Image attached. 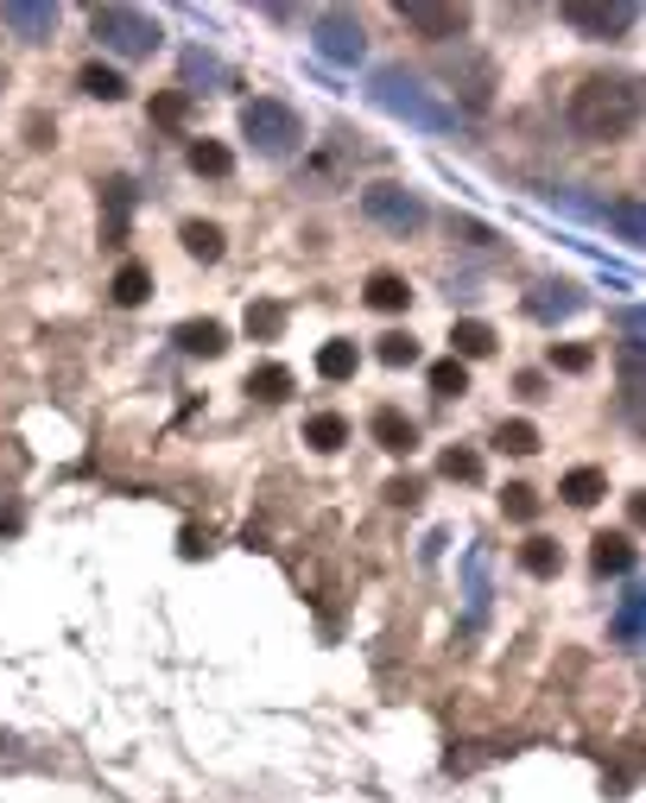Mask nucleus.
I'll use <instances>...</instances> for the list:
<instances>
[{"mask_svg":"<svg viewBox=\"0 0 646 803\" xmlns=\"http://www.w3.org/2000/svg\"><path fill=\"white\" fill-rule=\"evenodd\" d=\"M241 140L260 152V158H292L298 140H305V121H298V108L280 96H254L241 101Z\"/></svg>","mask_w":646,"mask_h":803,"instance_id":"nucleus-3","label":"nucleus"},{"mask_svg":"<svg viewBox=\"0 0 646 803\" xmlns=\"http://www.w3.org/2000/svg\"><path fill=\"white\" fill-rule=\"evenodd\" d=\"M368 304L393 317V310H406V304H413V285H406L399 273H374V278H368Z\"/></svg>","mask_w":646,"mask_h":803,"instance_id":"nucleus-23","label":"nucleus"},{"mask_svg":"<svg viewBox=\"0 0 646 803\" xmlns=\"http://www.w3.org/2000/svg\"><path fill=\"white\" fill-rule=\"evenodd\" d=\"M89 25H96V38H102L114 57H153V51L165 45L158 20L153 13H140V7H96Z\"/></svg>","mask_w":646,"mask_h":803,"instance_id":"nucleus-5","label":"nucleus"},{"mask_svg":"<svg viewBox=\"0 0 646 803\" xmlns=\"http://www.w3.org/2000/svg\"><path fill=\"white\" fill-rule=\"evenodd\" d=\"M368 101L387 108L393 121L418 127V133H457V108H444L406 64H381V70L368 76Z\"/></svg>","mask_w":646,"mask_h":803,"instance_id":"nucleus-2","label":"nucleus"},{"mask_svg":"<svg viewBox=\"0 0 646 803\" xmlns=\"http://www.w3.org/2000/svg\"><path fill=\"white\" fill-rule=\"evenodd\" d=\"M310 45H317L324 64L355 70V64H362V51H368V32H362V20H355L349 7H324V13L310 20Z\"/></svg>","mask_w":646,"mask_h":803,"instance_id":"nucleus-6","label":"nucleus"},{"mask_svg":"<svg viewBox=\"0 0 646 803\" xmlns=\"http://www.w3.org/2000/svg\"><path fill=\"white\" fill-rule=\"evenodd\" d=\"M178 241H184V253H190V260H204V266H216V260H222V248H229L216 222H184Z\"/></svg>","mask_w":646,"mask_h":803,"instance_id":"nucleus-20","label":"nucleus"},{"mask_svg":"<svg viewBox=\"0 0 646 803\" xmlns=\"http://www.w3.org/2000/svg\"><path fill=\"white\" fill-rule=\"evenodd\" d=\"M387 501L393 506H413L418 501V481H387Z\"/></svg>","mask_w":646,"mask_h":803,"instance_id":"nucleus-40","label":"nucleus"},{"mask_svg":"<svg viewBox=\"0 0 646 803\" xmlns=\"http://www.w3.org/2000/svg\"><path fill=\"white\" fill-rule=\"evenodd\" d=\"M494 450H507V455H533V450H539V425H533V418H507V425L494 430Z\"/></svg>","mask_w":646,"mask_h":803,"instance_id":"nucleus-27","label":"nucleus"},{"mask_svg":"<svg viewBox=\"0 0 646 803\" xmlns=\"http://www.w3.org/2000/svg\"><path fill=\"white\" fill-rule=\"evenodd\" d=\"M450 349H457V361H482V354H494V329L482 323V317H463V323L450 329Z\"/></svg>","mask_w":646,"mask_h":803,"instance_id":"nucleus-17","label":"nucleus"},{"mask_svg":"<svg viewBox=\"0 0 646 803\" xmlns=\"http://www.w3.org/2000/svg\"><path fill=\"white\" fill-rule=\"evenodd\" d=\"M399 20L413 25L418 38H431V45H450V38H463V32H469L463 7H425V0H406V7H399Z\"/></svg>","mask_w":646,"mask_h":803,"instance_id":"nucleus-7","label":"nucleus"},{"mask_svg":"<svg viewBox=\"0 0 646 803\" xmlns=\"http://www.w3.org/2000/svg\"><path fill=\"white\" fill-rule=\"evenodd\" d=\"M640 614H646L640 588H621V602H615V646L621 652H640Z\"/></svg>","mask_w":646,"mask_h":803,"instance_id":"nucleus-18","label":"nucleus"},{"mask_svg":"<svg viewBox=\"0 0 646 803\" xmlns=\"http://www.w3.org/2000/svg\"><path fill=\"white\" fill-rule=\"evenodd\" d=\"M121 228H128V184L114 177L108 184V241H121Z\"/></svg>","mask_w":646,"mask_h":803,"instance_id":"nucleus-36","label":"nucleus"},{"mask_svg":"<svg viewBox=\"0 0 646 803\" xmlns=\"http://www.w3.org/2000/svg\"><path fill=\"white\" fill-rule=\"evenodd\" d=\"M431 393H438V399H463L469 393V367L457 354H450V361H431Z\"/></svg>","mask_w":646,"mask_h":803,"instance_id":"nucleus-30","label":"nucleus"},{"mask_svg":"<svg viewBox=\"0 0 646 803\" xmlns=\"http://www.w3.org/2000/svg\"><path fill=\"white\" fill-rule=\"evenodd\" d=\"M570 127L595 140V146H615L640 127V82L634 76H590L577 96H570Z\"/></svg>","mask_w":646,"mask_h":803,"instance_id":"nucleus-1","label":"nucleus"},{"mask_svg":"<svg viewBox=\"0 0 646 803\" xmlns=\"http://www.w3.org/2000/svg\"><path fill=\"white\" fill-rule=\"evenodd\" d=\"M595 222L615 228V241H627V248H640V241H646V216H640V202H634V197L595 202Z\"/></svg>","mask_w":646,"mask_h":803,"instance_id":"nucleus-15","label":"nucleus"},{"mask_svg":"<svg viewBox=\"0 0 646 803\" xmlns=\"http://www.w3.org/2000/svg\"><path fill=\"white\" fill-rule=\"evenodd\" d=\"M285 329V304H248V336L254 342H273Z\"/></svg>","mask_w":646,"mask_h":803,"instance_id":"nucleus-33","label":"nucleus"},{"mask_svg":"<svg viewBox=\"0 0 646 803\" xmlns=\"http://www.w3.org/2000/svg\"><path fill=\"white\" fill-rule=\"evenodd\" d=\"M184 82H190V89H234V70L216 57V51L190 45L184 51Z\"/></svg>","mask_w":646,"mask_h":803,"instance_id":"nucleus-14","label":"nucleus"},{"mask_svg":"<svg viewBox=\"0 0 646 803\" xmlns=\"http://www.w3.org/2000/svg\"><path fill=\"white\" fill-rule=\"evenodd\" d=\"M362 216L374 228H387L393 241H413L418 228L431 222V209H425V197H418L413 184H368V190H362Z\"/></svg>","mask_w":646,"mask_h":803,"instance_id":"nucleus-4","label":"nucleus"},{"mask_svg":"<svg viewBox=\"0 0 646 803\" xmlns=\"http://www.w3.org/2000/svg\"><path fill=\"white\" fill-rule=\"evenodd\" d=\"M368 430H374V443H381L387 455H413L418 450V425L399 411V405H381V411L368 418Z\"/></svg>","mask_w":646,"mask_h":803,"instance_id":"nucleus-12","label":"nucleus"},{"mask_svg":"<svg viewBox=\"0 0 646 803\" xmlns=\"http://www.w3.org/2000/svg\"><path fill=\"white\" fill-rule=\"evenodd\" d=\"M526 310H533L539 323H565V317H577V310H583V292H577V285H565V278H545V285H533Z\"/></svg>","mask_w":646,"mask_h":803,"instance_id":"nucleus-11","label":"nucleus"},{"mask_svg":"<svg viewBox=\"0 0 646 803\" xmlns=\"http://www.w3.org/2000/svg\"><path fill=\"white\" fill-rule=\"evenodd\" d=\"M450 234H463V241H475V248H489V228L469 222V216H450Z\"/></svg>","mask_w":646,"mask_h":803,"instance_id":"nucleus-39","label":"nucleus"},{"mask_svg":"<svg viewBox=\"0 0 646 803\" xmlns=\"http://www.w3.org/2000/svg\"><path fill=\"white\" fill-rule=\"evenodd\" d=\"M355 367H362V354H355V342H324V349H317V374L324 380H355Z\"/></svg>","mask_w":646,"mask_h":803,"instance_id":"nucleus-24","label":"nucleus"},{"mask_svg":"<svg viewBox=\"0 0 646 803\" xmlns=\"http://www.w3.org/2000/svg\"><path fill=\"white\" fill-rule=\"evenodd\" d=\"M551 367H565V374H583V367H590V349H551Z\"/></svg>","mask_w":646,"mask_h":803,"instance_id":"nucleus-38","label":"nucleus"},{"mask_svg":"<svg viewBox=\"0 0 646 803\" xmlns=\"http://www.w3.org/2000/svg\"><path fill=\"white\" fill-rule=\"evenodd\" d=\"M444 76L450 82H463V101L469 108H489V96H494V70H489V57H475V51H450L444 57Z\"/></svg>","mask_w":646,"mask_h":803,"instance_id":"nucleus-9","label":"nucleus"},{"mask_svg":"<svg viewBox=\"0 0 646 803\" xmlns=\"http://www.w3.org/2000/svg\"><path fill=\"white\" fill-rule=\"evenodd\" d=\"M519 563H526V576H558V570H565V551H558L551 538H526Z\"/></svg>","mask_w":646,"mask_h":803,"instance_id":"nucleus-29","label":"nucleus"},{"mask_svg":"<svg viewBox=\"0 0 646 803\" xmlns=\"http://www.w3.org/2000/svg\"><path fill=\"white\" fill-rule=\"evenodd\" d=\"M184 108H190V96H158V101H153V121L178 127V121H184Z\"/></svg>","mask_w":646,"mask_h":803,"instance_id":"nucleus-37","label":"nucleus"},{"mask_svg":"<svg viewBox=\"0 0 646 803\" xmlns=\"http://www.w3.org/2000/svg\"><path fill=\"white\" fill-rule=\"evenodd\" d=\"M108 292H114V304H121V310H133V304L153 298V273H146L140 260H128V266H114V285H108Z\"/></svg>","mask_w":646,"mask_h":803,"instance_id":"nucleus-19","label":"nucleus"},{"mask_svg":"<svg viewBox=\"0 0 646 803\" xmlns=\"http://www.w3.org/2000/svg\"><path fill=\"white\" fill-rule=\"evenodd\" d=\"M463 582H469V627L489 614V544H475L463 557Z\"/></svg>","mask_w":646,"mask_h":803,"instance_id":"nucleus-16","label":"nucleus"},{"mask_svg":"<svg viewBox=\"0 0 646 803\" xmlns=\"http://www.w3.org/2000/svg\"><path fill=\"white\" fill-rule=\"evenodd\" d=\"M634 20H640L634 0H621V7H565V25L570 32H583V38H621Z\"/></svg>","mask_w":646,"mask_h":803,"instance_id":"nucleus-8","label":"nucleus"},{"mask_svg":"<svg viewBox=\"0 0 646 803\" xmlns=\"http://www.w3.org/2000/svg\"><path fill=\"white\" fill-rule=\"evenodd\" d=\"M305 443L310 450H342V443H349V418H337V411H317V418H310L305 425Z\"/></svg>","mask_w":646,"mask_h":803,"instance_id":"nucleus-25","label":"nucleus"},{"mask_svg":"<svg viewBox=\"0 0 646 803\" xmlns=\"http://www.w3.org/2000/svg\"><path fill=\"white\" fill-rule=\"evenodd\" d=\"M501 513L519 519V526H533V519H539V494H533L526 481H507V487H501Z\"/></svg>","mask_w":646,"mask_h":803,"instance_id":"nucleus-32","label":"nucleus"},{"mask_svg":"<svg viewBox=\"0 0 646 803\" xmlns=\"http://www.w3.org/2000/svg\"><path fill=\"white\" fill-rule=\"evenodd\" d=\"M590 563H595V576H627V570H634V544L615 538V531H602V538H595V551H590Z\"/></svg>","mask_w":646,"mask_h":803,"instance_id":"nucleus-22","label":"nucleus"},{"mask_svg":"<svg viewBox=\"0 0 646 803\" xmlns=\"http://www.w3.org/2000/svg\"><path fill=\"white\" fill-rule=\"evenodd\" d=\"M190 172H197V177H229L234 172V152L222 146V140H197V146H190Z\"/></svg>","mask_w":646,"mask_h":803,"instance_id":"nucleus-26","label":"nucleus"},{"mask_svg":"<svg viewBox=\"0 0 646 803\" xmlns=\"http://www.w3.org/2000/svg\"><path fill=\"white\" fill-rule=\"evenodd\" d=\"M438 469H444V481H475V475H482V455H475V450H444Z\"/></svg>","mask_w":646,"mask_h":803,"instance_id":"nucleus-35","label":"nucleus"},{"mask_svg":"<svg viewBox=\"0 0 646 803\" xmlns=\"http://www.w3.org/2000/svg\"><path fill=\"white\" fill-rule=\"evenodd\" d=\"M83 96H96V101H121L128 96V82H121V70H108V64H83Z\"/></svg>","mask_w":646,"mask_h":803,"instance_id":"nucleus-28","label":"nucleus"},{"mask_svg":"<svg viewBox=\"0 0 646 803\" xmlns=\"http://www.w3.org/2000/svg\"><path fill=\"white\" fill-rule=\"evenodd\" d=\"M558 494H565L570 506H595V501H602V494H609V475L583 462V469H570V475L558 481Z\"/></svg>","mask_w":646,"mask_h":803,"instance_id":"nucleus-21","label":"nucleus"},{"mask_svg":"<svg viewBox=\"0 0 646 803\" xmlns=\"http://www.w3.org/2000/svg\"><path fill=\"white\" fill-rule=\"evenodd\" d=\"M374 354H381L387 367H413V361H418V342H413V336H406V329H387V336H381V349H374Z\"/></svg>","mask_w":646,"mask_h":803,"instance_id":"nucleus-34","label":"nucleus"},{"mask_svg":"<svg viewBox=\"0 0 646 803\" xmlns=\"http://www.w3.org/2000/svg\"><path fill=\"white\" fill-rule=\"evenodd\" d=\"M0 25L13 32V38H26V45H45L57 32V7H39V0H7L0 7Z\"/></svg>","mask_w":646,"mask_h":803,"instance_id":"nucleus-10","label":"nucleus"},{"mask_svg":"<svg viewBox=\"0 0 646 803\" xmlns=\"http://www.w3.org/2000/svg\"><path fill=\"white\" fill-rule=\"evenodd\" d=\"M172 342H178L184 354H204V361H216V354L229 349V329L216 323V317H190V323L172 329Z\"/></svg>","mask_w":646,"mask_h":803,"instance_id":"nucleus-13","label":"nucleus"},{"mask_svg":"<svg viewBox=\"0 0 646 803\" xmlns=\"http://www.w3.org/2000/svg\"><path fill=\"white\" fill-rule=\"evenodd\" d=\"M248 393H254V399H285V393H292V367H280V361L254 367V374H248Z\"/></svg>","mask_w":646,"mask_h":803,"instance_id":"nucleus-31","label":"nucleus"}]
</instances>
